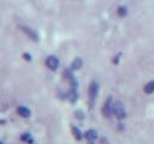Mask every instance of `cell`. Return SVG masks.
<instances>
[{"mask_svg":"<svg viewBox=\"0 0 154 144\" xmlns=\"http://www.w3.org/2000/svg\"><path fill=\"white\" fill-rule=\"evenodd\" d=\"M113 114L118 118V119H124L126 116V112L124 108V104L119 101H117L116 103H113Z\"/></svg>","mask_w":154,"mask_h":144,"instance_id":"6da1fadb","label":"cell"},{"mask_svg":"<svg viewBox=\"0 0 154 144\" xmlns=\"http://www.w3.org/2000/svg\"><path fill=\"white\" fill-rule=\"evenodd\" d=\"M101 112H102V115L105 118H109L112 115V113H113V103H112V97L111 96L105 101Z\"/></svg>","mask_w":154,"mask_h":144,"instance_id":"7a4b0ae2","label":"cell"},{"mask_svg":"<svg viewBox=\"0 0 154 144\" xmlns=\"http://www.w3.org/2000/svg\"><path fill=\"white\" fill-rule=\"evenodd\" d=\"M97 92H99V84L96 82H91L90 85H89V89H88V95H89V101L90 103H93L97 96Z\"/></svg>","mask_w":154,"mask_h":144,"instance_id":"3957f363","label":"cell"},{"mask_svg":"<svg viewBox=\"0 0 154 144\" xmlns=\"http://www.w3.org/2000/svg\"><path fill=\"white\" fill-rule=\"evenodd\" d=\"M45 62H46V66H47L49 70H52V71H55V70L58 68V66H59V59H58L55 55H49V56H47Z\"/></svg>","mask_w":154,"mask_h":144,"instance_id":"277c9868","label":"cell"},{"mask_svg":"<svg viewBox=\"0 0 154 144\" xmlns=\"http://www.w3.org/2000/svg\"><path fill=\"white\" fill-rule=\"evenodd\" d=\"M83 137H84V139L88 142V144H94V142L97 139V132L95 131V130H88V131H85L84 132V134H83Z\"/></svg>","mask_w":154,"mask_h":144,"instance_id":"5b68a950","label":"cell"},{"mask_svg":"<svg viewBox=\"0 0 154 144\" xmlns=\"http://www.w3.org/2000/svg\"><path fill=\"white\" fill-rule=\"evenodd\" d=\"M17 113H18V115H20L22 118H29L30 114H31L30 109L26 108L25 106H19V107L17 108Z\"/></svg>","mask_w":154,"mask_h":144,"instance_id":"8992f818","label":"cell"},{"mask_svg":"<svg viewBox=\"0 0 154 144\" xmlns=\"http://www.w3.org/2000/svg\"><path fill=\"white\" fill-rule=\"evenodd\" d=\"M20 140H22L23 143H25V144H32V143H34L32 136H31L30 133H28V132L20 134Z\"/></svg>","mask_w":154,"mask_h":144,"instance_id":"52a82bcc","label":"cell"},{"mask_svg":"<svg viewBox=\"0 0 154 144\" xmlns=\"http://www.w3.org/2000/svg\"><path fill=\"white\" fill-rule=\"evenodd\" d=\"M23 31H24V32H25V34H26L31 40H34V41H37V40H38V38H37V34H36L31 28L24 26V28H23Z\"/></svg>","mask_w":154,"mask_h":144,"instance_id":"ba28073f","label":"cell"},{"mask_svg":"<svg viewBox=\"0 0 154 144\" xmlns=\"http://www.w3.org/2000/svg\"><path fill=\"white\" fill-rule=\"evenodd\" d=\"M143 91H144L146 94H153V92H154V80L148 82V83L143 86Z\"/></svg>","mask_w":154,"mask_h":144,"instance_id":"9c48e42d","label":"cell"},{"mask_svg":"<svg viewBox=\"0 0 154 144\" xmlns=\"http://www.w3.org/2000/svg\"><path fill=\"white\" fill-rule=\"evenodd\" d=\"M72 134H73V137L77 139V140H81L82 138H83V133L81 132V130L78 128V127H76V126H72Z\"/></svg>","mask_w":154,"mask_h":144,"instance_id":"30bf717a","label":"cell"},{"mask_svg":"<svg viewBox=\"0 0 154 144\" xmlns=\"http://www.w3.org/2000/svg\"><path fill=\"white\" fill-rule=\"evenodd\" d=\"M82 64H83L82 59H81V58H76V59L71 62V68H72V70H78V68L82 67Z\"/></svg>","mask_w":154,"mask_h":144,"instance_id":"8fae6325","label":"cell"},{"mask_svg":"<svg viewBox=\"0 0 154 144\" xmlns=\"http://www.w3.org/2000/svg\"><path fill=\"white\" fill-rule=\"evenodd\" d=\"M118 14H119L120 17H125V16L128 14V8H126L125 6H119V7H118Z\"/></svg>","mask_w":154,"mask_h":144,"instance_id":"7c38bea8","label":"cell"},{"mask_svg":"<svg viewBox=\"0 0 154 144\" xmlns=\"http://www.w3.org/2000/svg\"><path fill=\"white\" fill-rule=\"evenodd\" d=\"M23 56H24V59H25V60H28V61H30V60H31V55H30V54H28V53L23 54Z\"/></svg>","mask_w":154,"mask_h":144,"instance_id":"4fadbf2b","label":"cell"},{"mask_svg":"<svg viewBox=\"0 0 154 144\" xmlns=\"http://www.w3.org/2000/svg\"><path fill=\"white\" fill-rule=\"evenodd\" d=\"M0 144H4V143H2V142H0Z\"/></svg>","mask_w":154,"mask_h":144,"instance_id":"5bb4252c","label":"cell"}]
</instances>
